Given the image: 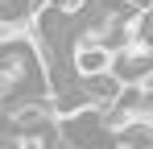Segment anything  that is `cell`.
Wrapping results in <instances>:
<instances>
[{"mask_svg": "<svg viewBox=\"0 0 153 149\" xmlns=\"http://www.w3.org/2000/svg\"><path fill=\"white\" fill-rule=\"evenodd\" d=\"M71 71H75V79H91V74L112 71V46L83 37V42L75 46V54H71Z\"/></svg>", "mask_w": 153, "mask_h": 149, "instance_id": "1", "label": "cell"}]
</instances>
